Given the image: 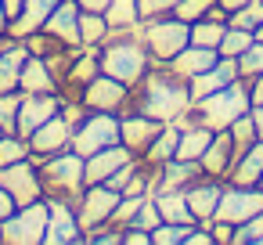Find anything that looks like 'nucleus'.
Returning a JSON list of instances; mask_svg holds the SVG:
<instances>
[{
  "label": "nucleus",
  "mask_w": 263,
  "mask_h": 245,
  "mask_svg": "<svg viewBox=\"0 0 263 245\" xmlns=\"http://www.w3.org/2000/svg\"><path fill=\"white\" fill-rule=\"evenodd\" d=\"M220 62V51L216 47H198V44H187L173 62H166L173 72H180L184 80H195L198 72H205V69H213Z\"/></svg>",
  "instance_id": "24"
},
{
  "label": "nucleus",
  "mask_w": 263,
  "mask_h": 245,
  "mask_svg": "<svg viewBox=\"0 0 263 245\" xmlns=\"http://www.w3.org/2000/svg\"><path fill=\"white\" fill-rule=\"evenodd\" d=\"M252 119H256V126H259V137H263V105H256V108H252Z\"/></svg>",
  "instance_id": "56"
},
{
  "label": "nucleus",
  "mask_w": 263,
  "mask_h": 245,
  "mask_svg": "<svg viewBox=\"0 0 263 245\" xmlns=\"http://www.w3.org/2000/svg\"><path fill=\"white\" fill-rule=\"evenodd\" d=\"M15 209H18V202L11 198V191H8V187H0V223H4Z\"/></svg>",
  "instance_id": "50"
},
{
  "label": "nucleus",
  "mask_w": 263,
  "mask_h": 245,
  "mask_svg": "<svg viewBox=\"0 0 263 245\" xmlns=\"http://www.w3.org/2000/svg\"><path fill=\"white\" fill-rule=\"evenodd\" d=\"M44 29L54 33L69 47H83L80 44V4H76V0H62V4L51 11V18L44 22Z\"/></svg>",
  "instance_id": "22"
},
{
  "label": "nucleus",
  "mask_w": 263,
  "mask_h": 245,
  "mask_svg": "<svg viewBox=\"0 0 263 245\" xmlns=\"http://www.w3.org/2000/svg\"><path fill=\"white\" fill-rule=\"evenodd\" d=\"M137 166H141V159H137V155H134V159H130V162H126V166H119V169H116V173H112V177H108V180H105V184H108V187H116V191H123V187H126V184H130V177H134V173H137Z\"/></svg>",
  "instance_id": "46"
},
{
  "label": "nucleus",
  "mask_w": 263,
  "mask_h": 245,
  "mask_svg": "<svg viewBox=\"0 0 263 245\" xmlns=\"http://www.w3.org/2000/svg\"><path fill=\"white\" fill-rule=\"evenodd\" d=\"M159 223H162V213H159L155 198L148 195V198L141 202V209H137V216H134V223H130V227H144V231H155Z\"/></svg>",
  "instance_id": "44"
},
{
  "label": "nucleus",
  "mask_w": 263,
  "mask_h": 245,
  "mask_svg": "<svg viewBox=\"0 0 263 245\" xmlns=\"http://www.w3.org/2000/svg\"><path fill=\"white\" fill-rule=\"evenodd\" d=\"M202 173V162H187V159H170L159 166L155 173V191H184L187 184H195Z\"/></svg>",
  "instance_id": "20"
},
{
  "label": "nucleus",
  "mask_w": 263,
  "mask_h": 245,
  "mask_svg": "<svg viewBox=\"0 0 263 245\" xmlns=\"http://www.w3.org/2000/svg\"><path fill=\"white\" fill-rule=\"evenodd\" d=\"M256 40V33H249V29H234V26H227V33H223V40H220V54L223 58H238V54H245L249 51V44Z\"/></svg>",
  "instance_id": "35"
},
{
  "label": "nucleus",
  "mask_w": 263,
  "mask_h": 245,
  "mask_svg": "<svg viewBox=\"0 0 263 245\" xmlns=\"http://www.w3.org/2000/svg\"><path fill=\"white\" fill-rule=\"evenodd\" d=\"M29 155H33L29 137H22V134H4V137H0V166L22 162V159H29Z\"/></svg>",
  "instance_id": "34"
},
{
  "label": "nucleus",
  "mask_w": 263,
  "mask_h": 245,
  "mask_svg": "<svg viewBox=\"0 0 263 245\" xmlns=\"http://www.w3.org/2000/svg\"><path fill=\"white\" fill-rule=\"evenodd\" d=\"M108 144H119V116L116 112H90L72 130V152H80L83 159Z\"/></svg>",
  "instance_id": "7"
},
{
  "label": "nucleus",
  "mask_w": 263,
  "mask_h": 245,
  "mask_svg": "<svg viewBox=\"0 0 263 245\" xmlns=\"http://www.w3.org/2000/svg\"><path fill=\"white\" fill-rule=\"evenodd\" d=\"M105 22H108V29H137L141 26L137 0H112L105 8Z\"/></svg>",
  "instance_id": "30"
},
{
  "label": "nucleus",
  "mask_w": 263,
  "mask_h": 245,
  "mask_svg": "<svg viewBox=\"0 0 263 245\" xmlns=\"http://www.w3.org/2000/svg\"><path fill=\"white\" fill-rule=\"evenodd\" d=\"M152 198H155L162 220H170V223H198L184 191H152Z\"/></svg>",
  "instance_id": "27"
},
{
  "label": "nucleus",
  "mask_w": 263,
  "mask_h": 245,
  "mask_svg": "<svg viewBox=\"0 0 263 245\" xmlns=\"http://www.w3.org/2000/svg\"><path fill=\"white\" fill-rule=\"evenodd\" d=\"M62 116H65V123L76 130V126H80V123L90 116V108H87L83 101H62Z\"/></svg>",
  "instance_id": "47"
},
{
  "label": "nucleus",
  "mask_w": 263,
  "mask_h": 245,
  "mask_svg": "<svg viewBox=\"0 0 263 245\" xmlns=\"http://www.w3.org/2000/svg\"><path fill=\"white\" fill-rule=\"evenodd\" d=\"M76 4H80V11H101L105 15V8L112 4V0H76Z\"/></svg>",
  "instance_id": "52"
},
{
  "label": "nucleus",
  "mask_w": 263,
  "mask_h": 245,
  "mask_svg": "<svg viewBox=\"0 0 263 245\" xmlns=\"http://www.w3.org/2000/svg\"><path fill=\"white\" fill-rule=\"evenodd\" d=\"M4 134H8V130H4V126H0V137H4Z\"/></svg>",
  "instance_id": "59"
},
{
  "label": "nucleus",
  "mask_w": 263,
  "mask_h": 245,
  "mask_svg": "<svg viewBox=\"0 0 263 245\" xmlns=\"http://www.w3.org/2000/svg\"><path fill=\"white\" fill-rule=\"evenodd\" d=\"M83 105L90 112H116L126 116L130 112V87L108 72H98L87 87H83Z\"/></svg>",
  "instance_id": "8"
},
{
  "label": "nucleus",
  "mask_w": 263,
  "mask_h": 245,
  "mask_svg": "<svg viewBox=\"0 0 263 245\" xmlns=\"http://www.w3.org/2000/svg\"><path fill=\"white\" fill-rule=\"evenodd\" d=\"M148 195H123L119 198V205L112 209V216H108V227H119V231H126L130 223H134V216H137V209H141V202H144Z\"/></svg>",
  "instance_id": "36"
},
{
  "label": "nucleus",
  "mask_w": 263,
  "mask_h": 245,
  "mask_svg": "<svg viewBox=\"0 0 263 245\" xmlns=\"http://www.w3.org/2000/svg\"><path fill=\"white\" fill-rule=\"evenodd\" d=\"M191 227L195 223H170V220H162L152 231V245H184V238H187Z\"/></svg>",
  "instance_id": "40"
},
{
  "label": "nucleus",
  "mask_w": 263,
  "mask_h": 245,
  "mask_svg": "<svg viewBox=\"0 0 263 245\" xmlns=\"http://www.w3.org/2000/svg\"><path fill=\"white\" fill-rule=\"evenodd\" d=\"M245 112H252V90H249V80H234L198 101H191V108L177 119V126H209V130H227L234 119H241Z\"/></svg>",
  "instance_id": "2"
},
{
  "label": "nucleus",
  "mask_w": 263,
  "mask_h": 245,
  "mask_svg": "<svg viewBox=\"0 0 263 245\" xmlns=\"http://www.w3.org/2000/svg\"><path fill=\"white\" fill-rule=\"evenodd\" d=\"M202 162V173L205 177H216V180H227L231 166H234V141H231V130H216L205 155L198 159Z\"/></svg>",
  "instance_id": "17"
},
{
  "label": "nucleus",
  "mask_w": 263,
  "mask_h": 245,
  "mask_svg": "<svg viewBox=\"0 0 263 245\" xmlns=\"http://www.w3.org/2000/svg\"><path fill=\"white\" fill-rule=\"evenodd\" d=\"M227 26H234V29H249V33H256V29L263 26V0H252V4H245V8H238V11H231V18H227Z\"/></svg>",
  "instance_id": "37"
},
{
  "label": "nucleus",
  "mask_w": 263,
  "mask_h": 245,
  "mask_svg": "<svg viewBox=\"0 0 263 245\" xmlns=\"http://www.w3.org/2000/svg\"><path fill=\"white\" fill-rule=\"evenodd\" d=\"M22 90H8L0 94V126H4L8 134H15V123H18V108H22Z\"/></svg>",
  "instance_id": "41"
},
{
  "label": "nucleus",
  "mask_w": 263,
  "mask_h": 245,
  "mask_svg": "<svg viewBox=\"0 0 263 245\" xmlns=\"http://www.w3.org/2000/svg\"><path fill=\"white\" fill-rule=\"evenodd\" d=\"M134 159V152L119 141V144H108V148H101V152H94V155H87V184H105L119 166H126Z\"/></svg>",
  "instance_id": "19"
},
{
  "label": "nucleus",
  "mask_w": 263,
  "mask_h": 245,
  "mask_svg": "<svg viewBox=\"0 0 263 245\" xmlns=\"http://www.w3.org/2000/svg\"><path fill=\"white\" fill-rule=\"evenodd\" d=\"M18 90H22V94H51V90H58V80H54V72L47 69V62H44L40 54H29V58H26Z\"/></svg>",
  "instance_id": "26"
},
{
  "label": "nucleus",
  "mask_w": 263,
  "mask_h": 245,
  "mask_svg": "<svg viewBox=\"0 0 263 245\" xmlns=\"http://www.w3.org/2000/svg\"><path fill=\"white\" fill-rule=\"evenodd\" d=\"M123 245H152V231H144V227H126V231H123Z\"/></svg>",
  "instance_id": "49"
},
{
  "label": "nucleus",
  "mask_w": 263,
  "mask_h": 245,
  "mask_svg": "<svg viewBox=\"0 0 263 245\" xmlns=\"http://www.w3.org/2000/svg\"><path fill=\"white\" fill-rule=\"evenodd\" d=\"M8 26H11V15L4 8V0H0V36H8Z\"/></svg>",
  "instance_id": "53"
},
{
  "label": "nucleus",
  "mask_w": 263,
  "mask_h": 245,
  "mask_svg": "<svg viewBox=\"0 0 263 245\" xmlns=\"http://www.w3.org/2000/svg\"><path fill=\"white\" fill-rule=\"evenodd\" d=\"M141 18H159V15H173L177 0H137Z\"/></svg>",
  "instance_id": "45"
},
{
  "label": "nucleus",
  "mask_w": 263,
  "mask_h": 245,
  "mask_svg": "<svg viewBox=\"0 0 263 245\" xmlns=\"http://www.w3.org/2000/svg\"><path fill=\"white\" fill-rule=\"evenodd\" d=\"M223 33H227V22H213V18L191 22V44H198V47H220Z\"/></svg>",
  "instance_id": "33"
},
{
  "label": "nucleus",
  "mask_w": 263,
  "mask_h": 245,
  "mask_svg": "<svg viewBox=\"0 0 263 245\" xmlns=\"http://www.w3.org/2000/svg\"><path fill=\"white\" fill-rule=\"evenodd\" d=\"M223 184H227V180H216V177H198L195 184H187V187H184L187 205H191V213H195V220H198V223L216 220V205H220Z\"/></svg>",
  "instance_id": "16"
},
{
  "label": "nucleus",
  "mask_w": 263,
  "mask_h": 245,
  "mask_svg": "<svg viewBox=\"0 0 263 245\" xmlns=\"http://www.w3.org/2000/svg\"><path fill=\"white\" fill-rule=\"evenodd\" d=\"M191 83L173 72L170 65L155 62L134 87H130V112L152 116L159 123H177L187 108H191Z\"/></svg>",
  "instance_id": "1"
},
{
  "label": "nucleus",
  "mask_w": 263,
  "mask_h": 245,
  "mask_svg": "<svg viewBox=\"0 0 263 245\" xmlns=\"http://www.w3.org/2000/svg\"><path fill=\"white\" fill-rule=\"evenodd\" d=\"M263 209V187H241V184H223L220 205H216V220L227 223H245L249 216H256Z\"/></svg>",
  "instance_id": "11"
},
{
  "label": "nucleus",
  "mask_w": 263,
  "mask_h": 245,
  "mask_svg": "<svg viewBox=\"0 0 263 245\" xmlns=\"http://www.w3.org/2000/svg\"><path fill=\"white\" fill-rule=\"evenodd\" d=\"M177 141H180V126H177V123H166L162 134L152 141V148H148L141 159H144L148 166H162V162L177 159Z\"/></svg>",
  "instance_id": "29"
},
{
  "label": "nucleus",
  "mask_w": 263,
  "mask_h": 245,
  "mask_svg": "<svg viewBox=\"0 0 263 245\" xmlns=\"http://www.w3.org/2000/svg\"><path fill=\"white\" fill-rule=\"evenodd\" d=\"M4 44H8V36H0V47H4Z\"/></svg>",
  "instance_id": "58"
},
{
  "label": "nucleus",
  "mask_w": 263,
  "mask_h": 245,
  "mask_svg": "<svg viewBox=\"0 0 263 245\" xmlns=\"http://www.w3.org/2000/svg\"><path fill=\"white\" fill-rule=\"evenodd\" d=\"M26 58H29L26 40L8 36V44L0 47V94L18 90V80H22V65H26Z\"/></svg>",
  "instance_id": "21"
},
{
  "label": "nucleus",
  "mask_w": 263,
  "mask_h": 245,
  "mask_svg": "<svg viewBox=\"0 0 263 245\" xmlns=\"http://www.w3.org/2000/svg\"><path fill=\"white\" fill-rule=\"evenodd\" d=\"M234 80H238V58H223V54H220V62H216L213 69L198 72V76L187 80V83H191V98L198 101V98H205V94H213V90H220V87H227V83H234Z\"/></svg>",
  "instance_id": "23"
},
{
  "label": "nucleus",
  "mask_w": 263,
  "mask_h": 245,
  "mask_svg": "<svg viewBox=\"0 0 263 245\" xmlns=\"http://www.w3.org/2000/svg\"><path fill=\"white\" fill-rule=\"evenodd\" d=\"M4 8H8V15H11V18H15V15H18V11H22V0H4Z\"/></svg>",
  "instance_id": "55"
},
{
  "label": "nucleus",
  "mask_w": 263,
  "mask_h": 245,
  "mask_svg": "<svg viewBox=\"0 0 263 245\" xmlns=\"http://www.w3.org/2000/svg\"><path fill=\"white\" fill-rule=\"evenodd\" d=\"M209 231H213V241H216V245H234V223H227V220H209Z\"/></svg>",
  "instance_id": "48"
},
{
  "label": "nucleus",
  "mask_w": 263,
  "mask_h": 245,
  "mask_svg": "<svg viewBox=\"0 0 263 245\" xmlns=\"http://www.w3.org/2000/svg\"><path fill=\"white\" fill-rule=\"evenodd\" d=\"M62 4V0H22V11L11 18V26H8V36H15V40H26L29 33H36V29H44V22L51 18V11Z\"/></svg>",
  "instance_id": "18"
},
{
  "label": "nucleus",
  "mask_w": 263,
  "mask_h": 245,
  "mask_svg": "<svg viewBox=\"0 0 263 245\" xmlns=\"http://www.w3.org/2000/svg\"><path fill=\"white\" fill-rule=\"evenodd\" d=\"M137 36L144 40L152 62H173L187 44H191V26L180 22L177 15H159V18H141Z\"/></svg>",
  "instance_id": "5"
},
{
  "label": "nucleus",
  "mask_w": 263,
  "mask_h": 245,
  "mask_svg": "<svg viewBox=\"0 0 263 245\" xmlns=\"http://www.w3.org/2000/svg\"><path fill=\"white\" fill-rule=\"evenodd\" d=\"M62 112V94L51 90V94H26L22 98V108H18V123H15V134L29 137L36 126H44L51 116Z\"/></svg>",
  "instance_id": "13"
},
{
  "label": "nucleus",
  "mask_w": 263,
  "mask_h": 245,
  "mask_svg": "<svg viewBox=\"0 0 263 245\" xmlns=\"http://www.w3.org/2000/svg\"><path fill=\"white\" fill-rule=\"evenodd\" d=\"M26 47H29V54H40V58H51V54H58L62 47H69V44H62L54 33H47V29H36V33H29L26 36Z\"/></svg>",
  "instance_id": "38"
},
{
  "label": "nucleus",
  "mask_w": 263,
  "mask_h": 245,
  "mask_svg": "<svg viewBox=\"0 0 263 245\" xmlns=\"http://www.w3.org/2000/svg\"><path fill=\"white\" fill-rule=\"evenodd\" d=\"M40 184H44V198L47 202H65L76 209L83 187H87V159L72 148L51 155L40 162Z\"/></svg>",
  "instance_id": "4"
},
{
  "label": "nucleus",
  "mask_w": 263,
  "mask_h": 245,
  "mask_svg": "<svg viewBox=\"0 0 263 245\" xmlns=\"http://www.w3.org/2000/svg\"><path fill=\"white\" fill-rule=\"evenodd\" d=\"M213 134H216V130H209V126H184V130H180V141H177V159L198 162V159L205 155Z\"/></svg>",
  "instance_id": "28"
},
{
  "label": "nucleus",
  "mask_w": 263,
  "mask_h": 245,
  "mask_svg": "<svg viewBox=\"0 0 263 245\" xmlns=\"http://www.w3.org/2000/svg\"><path fill=\"white\" fill-rule=\"evenodd\" d=\"M234 245H263V209L234 227Z\"/></svg>",
  "instance_id": "42"
},
{
  "label": "nucleus",
  "mask_w": 263,
  "mask_h": 245,
  "mask_svg": "<svg viewBox=\"0 0 263 245\" xmlns=\"http://www.w3.org/2000/svg\"><path fill=\"white\" fill-rule=\"evenodd\" d=\"M263 72V40H252L245 54H238V76L241 80H256Z\"/></svg>",
  "instance_id": "39"
},
{
  "label": "nucleus",
  "mask_w": 263,
  "mask_h": 245,
  "mask_svg": "<svg viewBox=\"0 0 263 245\" xmlns=\"http://www.w3.org/2000/svg\"><path fill=\"white\" fill-rule=\"evenodd\" d=\"M98 62H101V72L123 80L126 87H134L155 62L144 47V40L137 36V29H112L105 36V44L98 47Z\"/></svg>",
  "instance_id": "3"
},
{
  "label": "nucleus",
  "mask_w": 263,
  "mask_h": 245,
  "mask_svg": "<svg viewBox=\"0 0 263 245\" xmlns=\"http://www.w3.org/2000/svg\"><path fill=\"white\" fill-rule=\"evenodd\" d=\"M220 4H223L227 11H238V8H245V4H252V0H220Z\"/></svg>",
  "instance_id": "54"
},
{
  "label": "nucleus",
  "mask_w": 263,
  "mask_h": 245,
  "mask_svg": "<svg viewBox=\"0 0 263 245\" xmlns=\"http://www.w3.org/2000/svg\"><path fill=\"white\" fill-rule=\"evenodd\" d=\"M83 241H87V231L80 227L76 209L65 202H51V223H47L44 245H83Z\"/></svg>",
  "instance_id": "15"
},
{
  "label": "nucleus",
  "mask_w": 263,
  "mask_h": 245,
  "mask_svg": "<svg viewBox=\"0 0 263 245\" xmlns=\"http://www.w3.org/2000/svg\"><path fill=\"white\" fill-rule=\"evenodd\" d=\"M47 223H51V202L47 198L18 205L0 223V245H44Z\"/></svg>",
  "instance_id": "6"
},
{
  "label": "nucleus",
  "mask_w": 263,
  "mask_h": 245,
  "mask_svg": "<svg viewBox=\"0 0 263 245\" xmlns=\"http://www.w3.org/2000/svg\"><path fill=\"white\" fill-rule=\"evenodd\" d=\"M259 177H263V137L234 159L231 173H227V184H241V187H259Z\"/></svg>",
  "instance_id": "25"
},
{
  "label": "nucleus",
  "mask_w": 263,
  "mask_h": 245,
  "mask_svg": "<svg viewBox=\"0 0 263 245\" xmlns=\"http://www.w3.org/2000/svg\"><path fill=\"white\" fill-rule=\"evenodd\" d=\"M0 187H8L11 198L18 205H29V202H40L44 198V184H40V166L33 159H22V162H11V166H0Z\"/></svg>",
  "instance_id": "10"
},
{
  "label": "nucleus",
  "mask_w": 263,
  "mask_h": 245,
  "mask_svg": "<svg viewBox=\"0 0 263 245\" xmlns=\"http://www.w3.org/2000/svg\"><path fill=\"white\" fill-rule=\"evenodd\" d=\"M259 187H263V177H259Z\"/></svg>",
  "instance_id": "60"
},
{
  "label": "nucleus",
  "mask_w": 263,
  "mask_h": 245,
  "mask_svg": "<svg viewBox=\"0 0 263 245\" xmlns=\"http://www.w3.org/2000/svg\"><path fill=\"white\" fill-rule=\"evenodd\" d=\"M209 4L213 0H177V8H173V15L180 18V22H198V18H205V11H209Z\"/></svg>",
  "instance_id": "43"
},
{
  "label": "nucleus",
  "mask_w": 263,
  "mask_h": 245,
  "mask_svg": "<svg viewBox=\"0 0 263 245\" xmlns=\"http://www.w3.org/2000/svg\"><path fill=\"white\" fill-rule=\"evenodd\" d=\"M108 33L112 29H108L101 11H80V44L83 47H101Z\"/></svg>",
  "instance_id": "31"
},
{
  "label": "nucleus",
  "mask_w": 263,
  "mask_h": 245,
  "mask_svg": "<svg viewBox=\"0 0 263 245\" xmlns=\"http://www.w3.org/2000/svg\"><path fill=\"white\" fill-rule=\"evenodd\" d=\"M227 130H231V141H234V159H238V155H245V152L259 141V126H256L252 112H245L241 119H234Z\"/></svg>",
  "instance_id": "32"
},
{
  "label": "nucleus",
  "mask_w": 263,
  "mask_h": 245,
  "mask_svg": "<svg viewBox=\"0 0 263 245\" xmlns=\"http://www.w3.org/2000/svg\"><path fill=\"white\" fill-rule=\"evenodd\" d=\"M162 126H166V123H159V119H152V116L126 112V116H119V141L141 159V155L152 148V141L162 134Z\"/></svg>",
  "instance_id": "14"
},
{
  "label": "nucleus",
  "mask_w": 263,
  "mask_h": 245,
  "mask_svg": "<svg viewBox=\"0 0 263 245\" xmlns=\"http://www.w3.org/2000/svg\"><path fill=\"white\" fill-rule=\"evenodd\" d=\"M29 148H33V162L40 166L44 159H51V155H58V152H65V148H72V126L65 123V116L58 112V116H51L44 126H36L33 134H29Z\"/></svg>",
  "instance_id": "12"
},
{
  "label": "nucleus",
  "mask_w": 263,
  "mask_h": 245,
  "mask_svg": "<svg viewBox=\"0 0 263 245\" xmlns=\"http://www.w3.org/2000/svg\"><path fill=\"white\" fill-rule=\"evenodd\" d=\"M256 40H263V26H259V29H256Z\"/></svg>",
  "instance_id": "57"
},
{
  "label": "nucleus",
  "mask_w": 263,
  "mask_h": 245,
  "mask_svg": "<svg viewBox=\"0 0 263 245\" xmlns=\"http://www.w3.org/2000/svg\"><path fill=\"white\" fill-rule=\"evenodd\" d=\"M119 198H123V191H116V187H108V184H87L83 195H80V202H76L80 227H83V231H94V227L108 223L112 209L119 205Z\"/></svg>",
  "instance_id": "9"
},
{
  "label": "nucleus",
  "mask_w": 263,
  "mask_h": 245,
  "mask_svg": "<svg viewBox=\"0 0 263 245\" xmlns=\"http://www.w3.org/2000/svg\"><path fill=\"white\" fill-rule=\"evenodd\" d=\"M249 90H252V108L263 105V72H259L256 80H249Z\"/></svg>",
  "instance_id": "51"
}]
</instances>
